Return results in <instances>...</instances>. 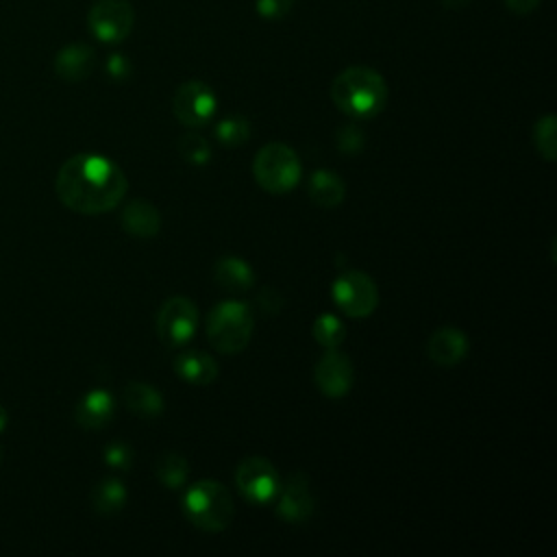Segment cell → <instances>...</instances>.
Returning a JSON list of instances; mask_svg holds the SVG:
<instances>
[{
  "mask_svg": "<svg viewBox=\"0 0 557 557\" xmlns=\"http://www.w3.org/2000/svg\"><path fill=\"white\" fill-rule=\"evenodd\" d=\"M218 109L215 91L202 81H187L183 83L172 98L174 117L191 128L205 126Z\"/></svg>",
  "mask_w": 557,
  "mask_h": 557,
  "instance_id": "10",
  "label": "cell"
},
{
  "mask_svg": "<svg viewBox=\"0 0 557 557\" xmlns=\"http://www.w3.org/2000/svg\"><path fill=\"white\" fill-rule=\"evenodd\" d=\"M252 174L261 189L270 194H287L298 185L302 168L289 146L270 141L257 152L252 161Z\"/></svg>",
  "mask_w": 557,
  "mask_h": 557,
  "instance_id": "5",
  "label": "cell"
},
{
  "mask_svg": "<svg viewBox=\"0 0 557 557\" xmlns=\"http://www.w3.org/2000/svg\"><path fill=\"white\" fill-rule=\"evenodd\" d=\"M315 342L324 348H337L344 337H346V329H344V322L333 315V313H322L315 318L313 322V329H311Z\"/></svg>",
  "mask_w": 557,
  "mask_h": 557,
  "instance_id": "25",
  "label": "cell"
},
{
  "mask_svg": "<svg viewBox=\"0 0 557 557\" xmlns=\"http://www.w3.org/2000/svg\"><path fill=\"white\" fill-rule=\"evenodd\" d=\"M122 228L135 237L148 239L154 237L161 228V215L157 211L154 205L146 202V200H131L120 215Z\"/></svg>",
  "mask_w": 557,
  "mask_h": 557,
  "instance_id": "16",
  "label": "cell"
},
{
  "mask_svg": "<svg viewBox=\"0 0 557 557\" xmlns=\"http://www.w3.org/2000/svg\"><path fill=\"white\" fill-rule=\"evenodd\" d=\"M107 72H109L111 78L124 81V78L131 76V63H128L126 57L113 54V57H109V61H107Z\"/></svg>",
  "mask_w": 557,
  "mask_h": 557,
  "instance_id": "30",
  "label": "cell"
},
{
  "mask_svg": "<svg viewBox=\"0 0 557 557\" xmlns=\"http://www.w3.org/2000/svg\"><path fill=\"white\" fill-rule=\"evenodd\" d=\"M96 65V52L87 44H70L54 59V72L70 83L83 81Z\"/></svg>",
  "mask_w": 557,
  "mask_h": 557,
  "instance_id": "15",
  "label": "cell"
},
{
  "mask_svg": "<svg viewBox=\"0 0 557 557\" xmlns=\"http://www.w3.org/2000/svg\"><path fill=\"white\" fill-rule=\"evenodd\" d=\"M307 189H309V198L322 209H335L337 205H342L346 196V185L342 176L333 170H315L309 176Z\"/></svg>",
  "mask_w": 557,
  "mask_h": 557,
  "instance_id": "18",
  "label": "cell"
},
{
  "mask_svg": "<svg viewBox=\"0 0 557 557\" xmlns=\"http://www.w3.org/2000/svg\"><path fill=\"white\" fill-rule=\"evenodd\" d=\"M255 329V315L250 305L239 300L218 302L207 318V339L209 344L226 355L244 350L250 342Z\"/></svg>",
  "mask_w": 557,
  "mask_h": 557,
  "instance_id": "4",
  "label": "cell"
},
{
  "mask_svg": "<svg viewBox=\"0 0 557 557\" xmlns=\"http://www.w3.org/2000/svg\"><path fill=\"white\" fill-rule=\"evenodd\" d=\"M235 485L250 505H268L276 498L281 479L265 457H248L237 466Z\"/></svg>",
  "mask_w": 557,
  "mask_h": 557,
  "instance_id": "8",
  "label": "cell"
},
{
  "mask_svg": "<svg viewBox=\"0 0 557 557\" xmlns=\"http://www.w3.org/2000/svg\"><path fill=\"white\" fill-rule=\"evenodd\" d=\"M294 0H255V9L265 20H281L292 11Z\"/></svg>",
  "mask_w": 557,
  "mask_h": 557,
  "instance_id": "29",
  "label": "cell"
},
{
  "mask_svg": "<svg viewBox=\"0 0 557 557\" xmlns=\"http://www.w3.org/2000/svg\"><path fill=\"white\" fill-rule=\"evenodd\" d=\"M331 296L337 309L348 318H368L379 305L376 283L359 270L339 274L331 285Z\"/></svg>",
  "mask_w": 557,
  "mask_h": 557,
  "instance_id": "6",
  "label": "cell"
},
{
  "mask_svg": "<svg viewBox=\"0 0 557 557\" xmlns=\"http://www.w3.org/2000/svg\"><path fill=\"white\" fill-rule=\"evenodd\" d=\"M154 474L157 479L168 487V490H178L187 483V474H189V463L187 459L176 453V450H165L157 457L154 463Z\"/></svg>",
  "mask_w": 557,
  "mask_h": 557,
  "instance_id": "21",
  "label": "cell"
},
{
  "mask_svg": "<svg viewBox=\"0 0 557 557\" xmlns=\"http://www.w3.org/2000/svg\"><path fill=\"white\" fill-rule=\"evenodd\" d=\"M250 137V122L244 115H226L215 124V139L226 146L235 148L246 144Z\"/></svg>",
  "mask_w": 557,
  "mask_h": 557,
  "instance_id": "23",
  "label": "cell"
},
{
  "mask_svg": "<svg viewBox=\"0 0 557 557\" xmlns=\"http://www.w3.org/2000/svg\"><path fill=\"white\" fill-rule=\"evenodd\" d=\"M7 426V411H4V407L0 405V431Z\"/></svg>",
  "mask_w": 557,
  "mask_h": 557,
  "instance_id": "34",
  "label": "cell"
},
{
  "mask_svg": "<svg viewBox=\"0 0 557 557\" xmlns=\"http://www.w3.org/2000/svg\"><path fill=\"white\" fill-rule=\"evenodd\" d=\"M337 148L342 152L355 154L363 148V133L357 124H346L339 133H337Z\"/></svg>",
  "mask_w": 557,
  "mask_h": 557,
  "instance_id": "27",
  "label": "cell"
},
{
  "mask_svg": "<svg viewBox=\"0 0 557 557\" xmlns=\"http://www.w3.org/2000/svg\"><path fill=\"white\" fill-rule=\"evenodd\" d=\"M313 379H315L318 389L324 396L342 398L350 392L352 381H355L352 363L344 352H339L335 348H326V352L318 359V363L313 368Z\"/></svg>",
  "mask_w": 557,
  "mask_h": 557,
  "instance_id": "11",
  "label": "cell"
},
{
  "mask_svg": "<svg viewBox=\"0 0 557 557\" xmlns=\"http://www.w3.org/2000/svg\"><path fill=\"white\" fill-rule=\"evenodd\" d=\"M183 511L187 520L200 531H224L235 513L231 492L213 479L196 481L183 496Z\"/></svg>",
  "mask_w": 557,
  "mask_h": 557,
  "instance_id": "3",
  "label": "cell"
},
{
  "mask_svg": "<svg viewBox=\"0 0 557 557\" xmlns=\"http://www.w3.org/2000/svg\"><path fill=\"white\" fill-rule=\"evenodd\" d=\"M198 329V309L185 296L168 298L157 313V335L170 348L187 346Z\"/></svg>",
  "mask_w": 557,
  "mask_h": 557,
  "instance_id": "7",
  "label": "cell"
},
{
  "mask_svg": "<svg viewBox=\"0 0 557 557\" xmlns=\"http://www.w3.org/2000/svg\"><path fill=\"white\" fill-rule=\"evenodd\" d=\"M87 24L102 44H117L133 30L135 11L128 0H96L89 9Z\"/></svg>",
  "mask_w": 557,
  "mask_h": 557,
  "instance_id": "9",
  "label": "cell"
},
{
  "mask_svg": "<svg viewBox=\"0 0 557 557\" xmlns=\"http://www.w3.org/2000/svg\"><path fill=\"white\" fill-rule=\"evenodd\" d=\"M507 9L518 13V15H524V13H531L533 9H537L540 0H505Z\"/></svg>",
  "mask_w": 557,
  "mask_h": 557,
  "instance_id": "32",
  "label": "cell"
},
{
  "mask_svg": "<svg viewBox=\"0 0 557 557\" xmlns=\"http://www.w3.org/2000/svg\"><path fill=\"white\" fill-rule=\"evenodd\" d=\"M533 144L540 157L546 161H555L557 157V120L553 113L542 115L533 126Z\"/></svg>",
  "mask_w": 557,
  "mask_h": 557,
  "instance_id": "24",
  "label": "cell"
},
{
  "mask_svg": "<svg viewBox=\"0 0 557 557\" xmlns=\"http://www.w3.org/2000/svg\"><path fill=\"white\" fill-rule=\"evenodd\" d=\"M104 461L111 466V468H117V470H126L131 468L133 463V450L124 444V442H113L104 448Z\"/></svg>",
  "mask_w": 557,
  "mask_h": 557,
  "instance_id": "28",
  "label": "cell"
},
{
  "mask_svg": "<svg viewBox=\"0 0 557 557\" xmlns=\"http://www.w3.org/2000/svg\"><path fill=\"white\" fill-rule=\"evenodd\" d=\"M213 276H215V283L222 289L231 292V294L246 292L255 283L252 268L248 265V261H244L239 257H222V259H218V263L213 268Z\"/></svg>",
  "mask_w": 557,
  "mask_h": 557,
  "instance_id": "19",
  "label": "cell"
},
{
  "mask_svg": "<svg viewBox=\"0 0 557 557\" xmlns=\"http://www.w3.org/2000/svg\"><path fill=\"white\" fill-rule=\"evenodd\" d=\"M128 411L141 418H157L163 411V396L144 381H131L122 392Z\"/></svg>",
  "mask_w": 557,
  "mask_h": 557,
  "instance_id": "20",
  "label": "cell"
},
{
  "mask_svg": "<svg viewBox=\"0 0 557 557\" xmlns=\"http://www.w3.org/2000/svg\"><path fill=\"white\" fill-rule=\"evenodd\" d=\"M174 372L191 385H211L218 376V363L211 355L183 346L174 357Z\"/></svg>",
  "mask_w": 557,
  "mask_h": 557,
  "instance_id": "14",
  "label": "cell"
},
{
  "mask_svg": "<svg viewBox=\"0 0 557 557\" xmlns=\"http://www.w3.org/2000/svg\"><path fill=\"white\" fill-rule=\"evenodd\" d=\"M176 150L183 157V161H187L191 165H205L211 159V146L198 133H185L176 141Z\"/></svg>",
  "mask_w": 557,
  "mask_h": 557,
  "instance_id": "26",
  "label": "cell"
},
{
  "mask_svg": "<svg viewBox=\"0 0 557 557\" xmlns=\"http://www.w3.org/2000/svg\"><path fill=\"white\" fill-rule=\"evenodd\" d=\"M115 413V400L109 392L104 389H91L89 394L83 396L76 409V420L83 429H102L111 422Z\"/></svg>",
  "mask_w": 557,
  "mask_h": 557,
  "instance_id": "17",
  "label": "cell"
},
{
  "mask_svg": "<svg viewBox=\"0 0 557 557\" xmlns=\"http://www.w3.org/2000/svg\"><path fill=\"white\" fill-rule=\"evenodd\" d=\"M329 94L342 113L352 120H368L383 111L387 102V83L372 67L350 65L333 78Z\"/></svg>",
  "mask_w": 557,
  "mask_h": 557,
  "instance_id": "2",
  "label": "cell"
},
{
  "mask_svg": "<svg viewBox=\"0 0 557 557\" xmlns=\"http://www.w3.org/2000/svg\"><path fill=\"white\" fill-rule=\"evenodd\" d=\"M468 352V337L455 326H442L431 333L426 342V355L433 363L450 368L457 366Z\"/></svg>",
  "mask_w": 557,
  "mask_h": 557,
  "instance_id": "13",
  "label": "cell"
},
{
  "mask_svg": "<svg viewBox=\"0 0 557 557\" xmlns=\"http://www.w3.org/2000/svg\"><path fill=\"white\" fill-rule=\"evenodd\" d=\"M276 513L289 524H302L313 513V496L309 479L302 472L289 476V481L276 494Z\"/></svg>",
  "mask_w": 557,
  "mask_h": 557,
  "instance_id": "12",
  "label": "cell"
},
{
  "mask_svg": "<svg viewBox=\"0 0 557 557\" xmlns=\"http://www.w3.org/2000/svg\"><path fill=\"white\" fill-rule=\"evenodd\" d=\"M442 2H444L446 9H461V7H466L470 0H442Z\"/></svg>",
  "mask_w": 557,
  "mask_h": 557,
  "instance_id": "33",
  "label": "cell"
},
{
  "mask_svg": "<svg viewBox=\"0 0 557 557\" xmlns=\"http://www.w3.org/2000/svg\"><path fill=\"white\" fill-rule=\"evenodd\" d=\"M54 189L67 209L96 215L117 207L128 189V181L122 168L111 159L81 152L59 168Z\"/></svg>",
  "mask_w": 557,
  "mask_h": 557,
  "instance_id": "1",
  "label": "cell"
},
{
  "mask_svg": "<svg viewBox=\"0 0 557 557\" xmlns=\"http://www.w3.org/2000/svg\"><path fill=\"white\" fill-rule=\"evenodd\" d=\"M91 503H94V509L98 513H104V516H111L115 511H120L126 503V487L122 481L117 479H104L100 481L94 492H91Z\"/></svg>",
  "mask_w": 557,
  "mask_h": 557,
  "instance_id": "22",
  "label": "cell"
},
{
  "mask_svg": "<svg viewBox=\"0 0 557 557\" xmlns=\"http://www.w3.org/2000/svg\"><path fill=\"white\" fill-rule=\"evenodd\" d=\"M259 305H261V309L265 313H276V309L281 307V294L270 289V287H265L263 296H259Z\"/></svg>",
  "mask_w": 557,
  "mask_h": 557,
  "instance_id": "31",
  "label": "cell"
}]
</instances>
